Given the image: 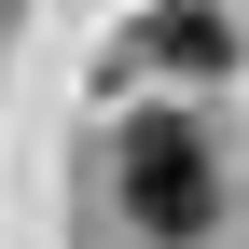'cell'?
Instances as JSON below:
<instances>
[{
    "instance_id": "6da1fadb",
    "label": "cell",
    "mask_w": 249,
    "mask_h": 249,
    "mask_svg": "<svg viewBox=\"0 0 249 249\" xmlns=\"http://www.w3.org/2000/svg\"><path fill=\"white\" fill-rule=\"evenodd\" d=\"M124 208H139L152 235H208V222H222V180H208V139L152 124V139L124 152Z\"/></svg>"
},
{
    "instance_id": "7a4b0ae2",
    "label": "cell",
    "mask_w": 249,
    "mask_h": 249,
    "mask_svg": "<svg viewBox=\"0 0 249 249\" xmlns=\"http://www.w3.org/2000/svg\"><path fill=\"white\" fill-rule=\"evenodd\" d=\"M139 42L166 55V70H222V55H235V42H222V14H208V0H166V14H152Z\"/></svg>"
}]
</instances>
